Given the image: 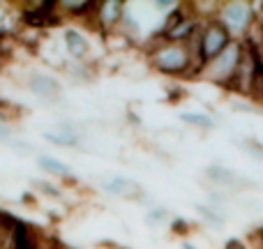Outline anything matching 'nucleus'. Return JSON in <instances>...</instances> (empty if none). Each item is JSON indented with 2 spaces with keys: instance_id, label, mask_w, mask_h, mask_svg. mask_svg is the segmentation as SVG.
<instances>
[{
  "instance_id": "6",
  "label": "nucleus",
  "mask_w": 263,
  "mask_h": 249,
  "mask_svg": "<svg viewBox=\"0 0 263 249\" xmlns=\"http://www.w3.org/2000/svg\"><path fill=\"white\" fill-rule=\"evenodd\" d=\"M261 63L259 58H256V53L252 49H247L245 44H242L240 49V60H238V69H236V76H233L231 81V88L229 90L233 92V95L238 97H250V90H252V81H254L256 72H259Z\"/></svg>"
},
{
  "instance_id": "2",
  "label": "nucleus",
  "mask_w": 263,
  "mask_h": 249,
  "mask_svg": "<svg viewBox=\"0 0 263 249\" xmlns=\"http://www.w3.org/2000/svg\"><path fill=\"white\" fill-rule=\"evenodd\" d=\"M240 49H242L240 42H231L222 53L215 55L213 60H208V63L201 67V72H199V76L196 79H199V81L210 83V86H217V88L229 90V88H231L233 76H236V69H238Z\"/></svg>"
},
{
  "instance_id": "12",
  "label": "nucleus",
  "mask_w": 263,
  "mask_h": 249,
  "mask_svg": "<svg viewBox=\"0 0 263 249\" xmlns=\"http://www.w3.org/2000/svg\"><path fill=\"white\" fill-rule=\"evenodd\" d=\"M95 9H97L95 0H58L60 16L79 18V21H88L95 14Z\"/></svg>"
},
{
  "instance_id": "19",
  "label": "nucleus",
  "mask_w": 263,
  "mask_h": 249,
  "mask_svg": "<svg viewBox=\"0 0 263 249\" xmlns=\"http://www.w3.org/2000/svg\"><path fill=\"white\" fill-rule=\"evenodd\" d=\"M168 219H171V215H168V210H164V208H150L148 213H145L143 222L148 224V226H159V224L168 222Z\"/></svg>"
},
{
  "instance_id": "11",
  "label": "nucleus",
  "mask_w": 263,
  "mask_h": 249,
  "mask_svg": "<svg viewBox=\"0 0 263 249\" xmlns=\"http://www.w3.org/2000/svg\"><path fill=\"white\" fill-rule=\"evenodd\" d=\"M18 226L21 219L0 210V249H18Z\"/></svg>"
},
{
  "instance_id": "7",
  "label": "nucleus",
  "mask_w": 263,
  "mask_h": 249,
  "mask_svg": "<svg viewBox=\"0 0 263 249\" xmlns=\"http://www.w3.org/2000/svg\"><path fill=\"white\" fill-rule=\"evenodd\" d=\"M231 42H233L231 35H229L227 28L217 18L201 23V53H203V63H208L215 55H219Z\"/></svg>"
},
{
  "instance_id": "18",
  "label": "nucleus",
  "mask_w": 263,
  "mask_h": 249,
  "mask_svg": "<svg viewBox=\"0 0 263 249\" xmlns=\"http://www.w3.org/2000/svg\"><path fill=\"white\" fill-rule=\"evenodd\" d=\"M32 189H37L40 194H44L46 199H60L63 196V189H60L58 185H53V182L49 180H30Z\"/></svg>"
},
{
  "instance_id": "21",
  "label": "nucleus",
  "mask_w": 263,
  "mask_h": 249,
  "mask_svg": "<svg viewBox=\"0 0 263 249\" xmlns=\"http://www.w3.org/2000/svg\"><path fill=\"white\" fill-rule=\"evenodd\" d=\"M242 148L247 150V152L252 155V157H256V159H263V143L259 139H247L245 143H242Z\"/></svg>"
},
{
  "instance_id": "3",
  "label": "nucleus",
  "mask_w": 263,
  "mask_h": 249,
  "mask_svg": "<svg viewBox=\"0 0 263 249\" xmlns=\"http://www.w3.org/2000/svg\"><path fill=\"white\" fill-rule=\"evenodd\" d=\"M259 12L261 9H256V5L250 0H222L217 21L227 28L233 42H242V37L247 35V30L259 16Z\"/></svg>"
},
{
  "instance_id": "10",
  "label": "nucleus",
  "mask_w": 263,
  "mask_h": 249,
  "mask_svg": "<svg viewBox=\"0 0 263 249\" xmlns=\"http://www.w3.org/2000/svg\"><path fill=\"white\" fill-rule=\"evenodd\" d=\"M63 46L65 53L74 60V63H83L90 55V42L79 28H65L63 30Z\"/></svg>"
},
{
  "instance_id": "16",
  "label": "nucleus",
  "mask_w": 263,
  "mask_h": 249,
  "mask_svg": "<svg viewBox=\"0 0 263 249\" xmlns=\"http://www.w3.org/2000/svg\"><path fill=\"white\" fill-rule=\"evenodd\" d=\"M194 210H196V213H199V217L203 219L205 224H210V226H222V224H224V213H219V210H215L213 205L194 203Z\"/></svg>"
},
{
  "instance_id": "17",
  "label": "nucleus",
  "mask_w": 263,
  "mask_h": 249,
  "mask_svg": "<svg viewBox=\"0 0 263 249\" xmlns=\"http://www.w3.org/2000/svg\"><path fill=\"white\" fill-rule=\"evenodd\" d=\"M247 102H252L256 109L263 111V65L259 67V72H256L254 81H252V90H250V97H247Z\"/></svg>"
},
{
  "instance_id": "9",
  "label": "nucleus",
  "mask_w": 263,
  "mask_h": 249,
  "mask_svg": "<svg viewBox=\"0 0 263 249\" xmlns=\"http://www.w3.org/2000/svg\"><path fill=\"white\" fill-rule=\"evenodd\" d=\"M102 189L111 196H118L125 201H143V187L132 178L111 176L109 180H102Z\"/></svg>"
},
{
  "instance_id": "26",
  "label": "nucleus",
  "mask_w": 263,
  "mask_h": 249,
  "mask_svg": "<svg viewBox=\"0 0 263 249\" xmlns=\"http://www.w3.org/2000/svg\"><path fill=\"white\" fill-rule=\"evenodd\" d=\"M224 249H245V245H242V240H238V238H231V240H227Z\"/></svg>"
},
{
  "instance_id": "14",
  "label": "nucleus",
  "mask_w": 263,
  "mask_h": 249,
  "mask_svg": "<svg viewBox=\"0 0 263 249\" xmlns=\"http://www.w3.org/2000/svg\"><path fill=\"white\" fill-rule=\"evenodd\" d=\"M180 120L187 127H194V129H201V131H210L217 127V123H215L208 113H196V111H185V113H180Z\"/></svg>"
},
{
  "instance_id": "28",
  "label": "nucleus",
  "mask_w": 263,
  "mask_h": 249,
  "mask_svg": "<svg viewBox=\"0 0 263 249\" xmlns=\"http://www.w3.org/2000/svg\"><path fill=\"white\" fill-rule=\"evenodd\" d=\"M60 249H74V247H65V245H60Z\"/></svg>"
},
{
  "instance_id": "24",
  "label": "nucleus",
  "mask_w": 263,
  "mask_h": 249,
  "mask_svg": "<svg viewBox=\"0 0 263 249\" xmlns=\"http://www.w3.org/2000/svg\"><path fill=\"white\" fill-rule=\"evenodd\" d=\"M178 5L180 3H176V0H155V7H159L162 12H168V14H171L173 9H178Z\"/></svg>"
},
{
  "instance_id": "1",
  "label": "nucleus",
  "mask_w": 263,
  "mask_h": 249,
  "mask_svg": "<svg viewBox=\"0 0 263 249\" xmlns=\"http://www.w3.org/2000/svg\"><path fill=\"white\" fill-rule=\"evenodd\" d=\"M148 65L150 69L164 74L171 79H192V63L187 55L185 44H173L166 42L164 46L150 51L148 53Z\"/></svg>"
},
{
  "instance_id": "27",
  "label": "nucleus",
  "mask_w": 263,
  "mask_h": 249,
  "mask_svg": "<svg viewBox=\"0 0 263 249\" xmlns=\"http://www.w3.org/2000/svg\"><path fill=\"white\" fill-rule=\"evenodd\" d=\"M180 249H196V247H194V245H192V242L182 240V242H180Z\"/></svg>"
},
{
  "instance_id": "13",
  "label": "nucleus",
  "mask_w": 263,
  "mask_h": 249,
  "mask_svg": "<svg viewBox=\"0 0 263 249\" xmlns=\"http://www.w3.org/2000/svg\"><path fill=\"white\" fill-rule=\"evenodd\" d=\"M35 164H37V168H40V171L46 173V176H58L60 180H69V182H72V166H69V164H65L63 159L40 152L35 157Z\"/></svg>"
},
{
  "instance_id": "22",
  "label": "nucleus",
  "mask_w": 263,
  "mask_h": 249,
  "mask_svg": "<svg viewBox=\"0 0 263 249\" xmlns=\"http://www.w3.org/2000/svg\"><path fill=\"white\" fill-rule=\"evenodd\" d=\"M14 139V127L9 123H0V143L7 145Z\"/></svg>"
},
{
  "instance_id": "25",
  "label": "nucleus",
  "mask_w": 263,
  "mask_h": 249,
  "mask_svg": "<svg viewBox=\"0 0 263 249\" xmlns=\"http://www.w3.org/2000/svg\"><path fill=\"white\" fill-rule=\"evenodd\" d=\"M37 249H60V242L55 240V238H46V236H42L40 247H37Z\"/></svg>"
},
{
  "instance_id": "4",
  "label": "nucleus",
  "mask_w": 263,
  "mask_h": 249,
  "mask_svg": "<svg viewBox=\"0 0 263 249\" xmlns=\"http://www.w3.org/2000/svg\"><path fill=\"white\" fill-rule=\"evenodd\" d=\"M125 16H127V5L123 0H102V3H97L95 14L88 18V23H92V30L106 37L118 30Z\"/></svg>"
},
{
  "instance_id": "8",
  "label": "nucleus",
  "mask_w": 263,
  "mask_h": 249,
  "mask_svg": "<svg viewBox=\"0 0 263 249\" xmlns=\"http://www.w3.org/2000/svg\"><path fill=\"white\" fill-rule=\"evenodd\" d=\"M23 86L35 97H40V100H44V102H58L60 92H63V86H60L58 76H53V74H49V72H42V69L28 72Z\"/></svg>"
},
{
  "instance_id": "20",
  "label": "nucleus",
  "mask_w": 263,
  "mask_h": 249,
  "mask_svg": "<svg viewBox=\"0 0 263 249\" xmlns=\"http://www.w3.org/2000/svg\"><path fill=\"white\" fill-rule=\"evenodd\" d=\"M190 228H192V224L190 222H185V219H180V217H176L171 222V231L176 233V236H180L182 240H185L187 236H190Z\"/></svg>"
},
{
  "instance_id": "5",
  "label": "nucleus",
  "mask_w": 263,
  "mask_h": 249,
  "mask_svg": "<svg viewBox=\"0 0 263 249\" xmlns=\"http://www.w3.org/2000/svg\"><path fill=\"white\" fill-rule=\"evenodd\" d=\"M203 176H205V182H208L210 187H215V189H219V191H227V194H231V196L256 187L252 180L238 176L236 171L222 166V164H210V166H205Z\"/></svg>"
},
{
  "instance_id": "15",
  "label": "nucleus",
  "mask_w": 263,
  "mask_h": 249,
  "mask_svg": "<svg viewBox=\"0 0 263 249\" xmlns=\"http://www.w3.org/2000/svg\"><path fill=\"white\" fill-rule=\"evenodd\" d=\"M42 139H44L49 145H55V148H77L79 145V136L63 134V131H44Z\"/></svg>"
},
{
  "instance_id": "23",
  "label": "nucleus",
  "mask_w": 263,
  "mask_h": 249,
  "mask_svg": "<svg viewBox=\"0 0 263 249\" xmlns=\"http://www.w3.org/2000/svg\"><path fill=\"white\" fill-rule=\"evenodd\" d=\"M7 145L14 150H23V152H35V145L28 143V141H21V139H12Z\"/></svg>"
}]
</instances>
